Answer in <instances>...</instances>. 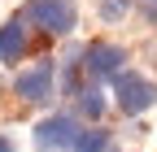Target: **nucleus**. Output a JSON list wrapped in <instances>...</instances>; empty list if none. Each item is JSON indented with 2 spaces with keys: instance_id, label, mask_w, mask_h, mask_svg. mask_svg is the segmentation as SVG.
Instances as JSON below:
<instances>
[{
  "instance_id": "obj_8",
  "label": "nucleus",
  "mask_w": 157,
  "mask_h": 152,
  "mask_svg": "<svg viewBox=\"0 0 157 152\" xmlns=\"http://www.w3.org/2000/svg\"><path fill=\"white\" fill-rule=\"evenodd\" d=\"M78 113H83V118H101V113H105V96H101V87L78 91Z\"/></svg>"
},
{
  "instance_id": "obj_10",
  "label": "nucleus",
  "mask_w": 157,
  "mask_h": 152,
  "mask_svg": "<svg viewBox=\"0 0 157 152\" xmlns=\"http://www.w3.org/2000/svg\"><path fill=\"white\" fill-rule=\"evenodd\" d=\"M135 5H140V9H144V13H148V22H153V26H157V0H135Z\"/></svg>"
},
{
  "instance_id": "obj_11",
  "label": "nucleus",
  "mask_w": 157,
  "mask_h": 152,
  "mask_svg": "<svg viewBox=\"0 0 157 152\" xmlns=\"http://www.w3.org/2000/svg\"><path fill=\"white\" fill-rule=\"evenodd\" d=\"M0 152H13V143H9V139H0Z\"/></svg>"
},
{
  "instance_id": "obj_2",
  "label": "nucleus",
  "mask_w": 157,
  "mask_h": 152,
  "mask_svg": "<svg viewBox=\"0 0 157 152\" xmlns=\"http://www.w3.org/2000/svg\"><path fill=\"white\" fill-rule=\"evenodd\" d=\"M113 96H118V109L135 118V113H144V109L157 104V87L148 78H140V74H118L113 78Z\"/></svg>"
},
{
  "instance_id": "obj_1",
  "label": "nucleus",
  "mask_w": 157,
  "mask_h": 152,
  "mask_svg": "<svg viewBox=\"0 0 157 152\" xmlns=\"http://www.w3.org/2000/svg\"><path fill=\"white\" fill-rule=\"evenodd\" d=\"M22 22L48 31V35H70L74 31V5L70 0H31L22 9Z\"/></svg>"
},
{
  "instance_id": "obj_9",
  "label": "nucleus",
  "mask_w": 157,
  "mask_h": 152,
  "mask_svg": "<svg viewBox=\"0 0 157 152\" xmlns=\"http://www.w3.org/2000/svg\"><path fill=\"white\" fill-rule=\"evenodd\" d=\"M127 9H131V0H101V17L105 22H118Z\"/></svg>"
},
{
  "instance_id": "obj_3",
  "label": "nucleus",
  "mask_w": 157,
  "mask_h": 152,
  "mask_svg": "<svg viewBox=\"0 0 157 152\" xmlns=\"http://www.w3.org/2000/svg\"><path fill=\"white\" fill-rule=\"evenodd\" d=\"M74 139H78V126L74 118H44L35 126V148L39 152H74Z\"/></svg>"
},
{
  "instance_id": "obj_4",
  "label": "nucleus",
  "mask_w": 157,
  "mask_h": 152,
  "mask_svg": "<svg viewBox=\"0 0 157 152\" xmlns=\"http://www.w3.org/2000/svg\"><path fill=\"white\" fill-rule=\"evenodd\" d=\"M122 61H127V52L118 44H92L83 52V70H87V78L96 87H101L105 78H118V74H122Z\"/></svg>"
},
{
  "instance_id": "obj_7",
  "label": "nucleus",
  "mask_w": 157,
  "mask_h": 152,
  "mask_svg": "<svg viewBox=\"0 0 157 152\" xmlns=\"http://www.w3.org/2000/svg\"><path fill=\"white\" fill-rule=\"evenodd\" d=\"M74 152H109V130H78Z\"/></svg>"
},
{
  "instance_id": "obj_5",
  "label": "nucleus",
  "mask_w": 157,
  "mask_h": 152,
  "mask_svg": "<svg viewBox=\"0 0 157 152\" xmlns=\"http://www.w3.org/2000/svg\"><path fill=\"white\" fill-rule=\"evenodd\" d=\"M52 61H39V65H31V70H22L17 74V96L22 100H31V104H44V100H52Z\"/></svg>"
},
{
  "instance_id": "obj_6",
  "label": "nucleus",
  "mask_w": 157,
  "mask_h": 152,
  "mask_svg": "<svg viewBox=\"0 0 157 152\" xmlns=\"http://www.w3.org/2000/svg\"><path fill=\"white\" fill-rule=\"evenodd\" d=\"M26 52V31L17 22H5L0 26V61H17Z\"/></svg>"
}]
</instances>
